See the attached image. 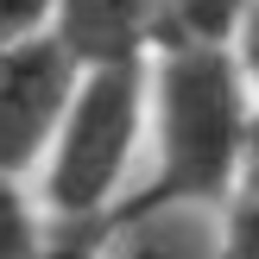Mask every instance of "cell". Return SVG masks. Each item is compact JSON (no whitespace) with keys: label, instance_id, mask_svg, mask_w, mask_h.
Listing matches in <instances>:
<instances>
[{"label":"cell","instance_id":"obj_10","mask_svg":"<svg viewBox=\"0 0 259 259\" xmlns=\"http://www.w3.org/2000/svg\"><path fill=\"white\" fill-rule=\"evenodd\" d=\"M234 202L259 209V108L247 114V139H240V171H234Z\"/></svg>","mask_w":259,"mask_h":259},{"label":"cell","instance_id":"obj_4","mask_svg":"<svg viewBox=\"0 0 259 259\" xmlns=\"http://www.w3.org/2000/svg\"><path fill=\"white\" fill-rule=\"evenodd\" d=\"M51 32L76 63L101 57H152L158 32V0H57Z\"/></svg>","mask_w":259,"mask_h":259},{"label":"cell","instance_id":"obj_1","mask_svg":"<svg viewBox=\"0 0 259 259\" xmlns=\"http://www.w3.org/2000/svg\"><path fill=\"white\" fill-rule=\"evenodd\" d=\"M146 114H152V139H158L152 177L139 190H120V202L95 228L126 222V215H152V209H215L222 215L234 202L240 139H247V114H253L234 51L228 45L152 51ZM95 228H76V234H95Z\"/></svg>","mask_w":259,"mask_h":259},{"label":"cell","instance_id":"obj_12","mask_svg":"<svg viewBox=\"0 0 259 259\" xmlns=\"http://www.w3.org/2000/svg\"><path fill=\"white\" fill-rule=\"evenodd\" d=\"M38 259H101V253H95V240H89V234H76V228H57V234H45Z\"/></svg>","mask_w":259,"mask_h":259},{"label":"cell","instance_id":"obj_9","mask_svg":"<svg viewBox=\"0 0 259 259\" xmlns=\"http://www.w3.org/2000/svg\"><path fill=\"white\" fill-rule=\"evenodd\" d=\"M222 253L228 259H259V209L253 202H228L222 209Z\"/></svg>","mask_w":259,"mask_h":259},{"label":"cell","instance_id":"obj_8","mask_svg":"<svg viewBox=\"0 0 259 259\" xmlns=\"http://www.w3.org/2000/svg\"><path fill=\"white\" fill-rule=\"evenodd\" d=\"M51 13H57V0H0V51L51 32Z\"/></svg>","mask_w":259,"mask_h":259},{"label":"cell","instance_id":"obj_5","mask_svg":"<svg viewBox=\"0 0 259 259\" xmlns=\"http://www.w3.org/2000/svg\"><path fill=\"white\" fill-rule=\"evenodd\" d=\"M101 259H228L222 253V215L215 209H152L126 222L95 228Z\"/></svg>","mask_w":259,"mask_h":259},{"label":"cell","instance_id":"obj_6","mask_svg":"<svg viewBox=\"0 0 259 259\" xmlns=\"http://www.w3.org/2000/svg\"><path fill=\"white\" fill-rule=\"evenodd\" d=\"M247 7H253V0H158L152 51H177V45H234Z\"/></svg>","mask_w":259,"mask_h":259},{"label":"cell","instance_id":"obj_2","mask_svg":"<svg viewBox=\"0 0 259 259\" xmlns=\"http://www.w3.org/2000/svg\"><path fill=\"white\" fill-rule=\"evenodd\" d=\"M146 76L152 57L76 63V89L45 152V209L57 228H95L120 202L126 164L146 133Z\"/></svg>","mask_w":259,"mask_h":259},{"label":"cell","instance_id":"obj_11","mask_svg":"<svg viewBox=\"0 0 259 259\" xmlns=\"http://www.w3.org/2000/svg\"><path fill=\"white\" fill-rule=\"evenodd\" d=\"M234 63H240V76H247V82L259 89V0L247 7V19H240V32H234Z\"/></svg>","mask_w":259,"mask_h":259},{"label":"cell","instance_id":"obj_3","mask_svg":"<svg viewBox=\"0 0 259 259\" xmlns=\"http://www.w3.org/2000/svg\"><path fill=\"white\" fill-rule=\"evenodd\" d=\"M70 89H76V57L57 45V32H38L0 51V177L25 184V171L45 164Z\"/></svg>","mask_w":259,"mask_h":259},{"label":"cell","instance_id":"obj_7","mask_svg":"<svg viewBox=\"0 0 259 259\" xmlns=\"http://www.w3.org/2000/svg\"><path fill=\"white\" fill-rule=\"evenodd\" d=\"M38 247H45L38 202L25 196L19 177H0V259H38Z\"/></svg>","mask_w":259,"mask_h":259}]
</instances>
